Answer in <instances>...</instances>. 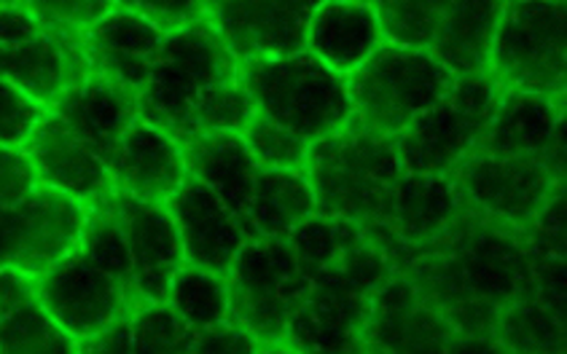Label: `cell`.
Here are the masks:
<instances>
[{
  "label": "cell",
  "instance_id": "obj_30",
  "mask_svg": "<svg viewBox=\"0 0 567 354\" xmlns=\"http://www.w3.org/2000/svg\"><path fill=\"white\" fill-rule=\"evenodd\" d=\"M43 28L65 35H79L113 9V0H17Z\"/></svg>",
  "mask_w": 567,
  "mask_h": 354
},
{
  "label": "cell",
  "instance_id": "obj_10",
  "mask_svg": "<svg viewBox=\"0 0 567 354\" xmlns=\"http://www.w3.org/2000/svg\"><path fill=\"white\" fill-rule=\"evenodd\" d=\"M35 288L49 317L79 344V350L100 333L127 322L148 303L135 282L105 271L79 248L38 277Z\"/></svg>",
  "mask_w": 567,
  "mask_h": 354
},
{
  "label": "cell",
  "instance_id": "obj_3",
  "mask_svg": "<svg viewBox=\"0 0 567 354\" xmlns=\"http://www.w3.org/2000/svg\"><path fill=\"white\" fill-rule=\"evenodd\" d=\"M250 107L307 145L350 124L352 107L344 75L310 52L239 62Z\"/></svg>",
  "mask_w": 567,
  "mask_h": 354
},
{
  "label": "cell",
  "instance_id": "obj_21",
  "mask_svg": "<svg viewBox=\"0 0 567 354\" xmlns=\"http://www.w3.org/2000/svg\"><path fill=\"white\" fill-rule=\"evenodd\" d=\"M111 173L116 194L159 205H165L188 177L181 145L141 116L130 126Z\"/></svg>",
  "mask_w": 567,
  "mask_h": 354
},
{
  "label": "cell",
  "instance_id": "obj_1",
  "mask_svg": "<svg viewBox=\"0 0 567 354\" xmlns=\"http://www.w3.org/2000/svg\"><path fill=\"white\" fill-rule=\"evenodd\" d=\"M457 333L501 325L535 295V266L525 231L471 210L401 269Z\"/></svg>",
  "mask_w": 567,
  "mask_h": 354
},
{
  "label": "cell",
  "instance_id": "obj_15",
  "mask_svg": "<svg viewBox=\"0 0 567 354\" xmlns=\"http://www.w3.org/2000/svg\"><path fill=\"white\" fill-rule=\"evenodd\" d=\"M165 35L146 19L111 9L90 28L81 30L75 41L86 75L122 88L124 94L137 100L154 71Z\"/></svg>",
  "mask_w": 567,
  "mask_h": 354
},
{
  "label": "cell",
  "instance_id": "obj_31",
  "mask_svg": "<svg viewBox=\"0 0 567 354\" xmlns=\"http://www.w3.org/2000/svg\"><path fill=\"white\" fill-rule=\"evenodd\" d=\"M43 111L47 107H41L28 94L19 92L14 84L0 79V145L3 148H22Z\"/></svg>",
  "mask_w": 567,
  "mask_h": 354
},
{
  "label": "cell",
  "instance_id": "obj_8",
  "mask_svg": "<svg viewBox=\"0 0 567 354\" xmlns=\"http://www.w3.org/2000/svg\"><path fill=\"white\" fill-rule=\"evenodd\" d=\"M344 81L352 107L350 124L395 140L452 86L455 75L431 54L382 43Z\"/></svg>",
  "mask_w": 567,
  "mask_h": 354
},
{
  "label": "cell",
  "instance_id": "obj_20",
  "mask_svg": "<svg viewBox=\"0 0 567 354\" xmlns=\"http://www.w3.org/2000/svg\"><path fill=\"white\" fill-rule=\"evenodd\" d=\"M84 75L75 35L43 28L28 41L0 49V79L14 84L41 107H52Z\"/></svg>",
  "mask_w": 567,
  "mask_h": 354
},
{
  "label": "cell",
  "instance_id": "obj_9",
  "mask_svg": "<svg viewBox=\"0 0 567 354\" xmlns=\"http://www.w3.org/2000/svg\"><path fill=\"white\" fill-rule=\"evenodd\" d=\"M503 88L489 73L455 75L452 86L395 137L406 173L450 175L482 143Z\"/></svg>",
  "mask_w": 567,
  "mask_h": 354
},
{
  "label": "cell",
  "instance_id": "obj_23",
  "mask_svg": "<svg viewBox=\"0 0 567 354\" xmlns=\"http://www.w3.org/2000/svg\"><path fill=\"white\" fill-rule=\"evenodd\" d=\"M384 43L374 6L323 0L307 30L305 52L339 75H350Z\"/></svg>",
  "mask_w": 567,
  "mask_h": 354
},
{
  "label": "cell",
  "instance_id": "obj_22",
  "mask_svg": "<svg viewBox=\"0 0 567 354\" xmlns=\"http://www.w3.org/2000/svg\"><path fill=\"white\" fill-rule=\"evenodd\" d=\"M52 111L113 169L118 148L137 118V100L105 81L84 75L56 100Z\"/></svg>",
  "mask_w": 567,
  "mask_h": 354
},
{
  "label": "cell",
  "instance_id": "obj_26",
  "mask_svg": "<svg viewBox=\"0 0 567 354\" xmlns=\"http://www.w3.org/2000/svg\"><path fill=\"white\" fill-rule=\"evenodd\" d=\"M312 215H318V205L305 169H258L248 207V237L288 239Z\"/></svg>",
  "mask_w": 567,
  "mask_h": 354
},
{
  "label": "cell",
  "instance_id": "obj_11",
  "mask_svg": "<svg viewBox=\"0 0 567 354\" xmlns=\"http://www.w3.org/2000/svg\"><path fill=\"white\" fill-rule=\"evenodd\" d=\"M450 175L471 210L519 231H525L546 201L565 188V164L546 156L474 150Z\"/></svg>",
  "mask_w": 567,
  "mask_h": 354
},
{
  "label": "cell",
  "instance_id": "obj_27",
  "mask_svg": "<svg viewBox=\"0 0 567 354\" xmlns=\"http://www.w3.org/2000/svg\"><path fill=\"white\" fill-rule=\"evenodd\" d=\"M165 301L197 333L207 331V327L224 325V322L231 320L229 290H226L224 277L194 269L188 263L169 282Z\"/></svg>",
  "mask_w": 567,
  "mask_h": 354
},
{
  "label": "cell",
  "instance_id": "obj_28",
  "mask_svg": "<svg viewBox=\"0 0 567 354\" xmlns=\"http://www.w3.org/2000/svg\"><path fill=\"white\" fill-rule=\"evenodd\" d=\"M127 352H194L197 331L167 301L146 303L124 322Z\"/></svg>",
  "mask_w": 567,
  "mask_h": 354
},
{
  "label": "cell",
  "instance_id": "obj_4",
  "mask_svg": "<svg viewBox=\"0 0 567 354\" xmlns=\"http://www.w3.org/2000/svg\"><path fill=\"white\" fill-rule=\"evenodd\" d=\"M301 169L312 186L318 212L350 220L361 229L374 223L403 173L395 143L369 135L355 124L312 143Z\"/></svg>",
  "mask_w": 567,
  "mask_h": 354
},
{
  "label": "cell",
  "instance_id": "obj_32",
  "mask_svg": "<svg viewBox=\"0 0 567 354\" xmlns=\"http://www.w3.org/2000/svg\"><path fill=\"white\" fill-rule=\"evenodd\" d=\"M113 9L146 19L162 33H173L205 19V0H113Z\"/></svg>",
  "mask_w": 567,
  "mask_h": 354
},
{
  "label": "cell",
  "instance_id": "obj_35",
  "mask_svg": "<svg viewBox=\"0 0 567 354\" xmlns=\"http://www.w3.org/2000/svg\"><path fill=\"white\" fill-rule=\"evenodd\" d=\"M0 3H14V0H0Z\"/></svg>",
  "mask_w": 567,
  "mask_h": 354
},
{
  "label": "cell",
  "instance_id": "obj_29",
  "mask_svg": "<svg viewBox=\"0 0 567 354\" xmlns=\"http://www.w3.org/2000/svg\"><path fill=\"white\" fill-rule=\"evenodd\" d=\"M245 148L254 156V162L261 169H301L305 167L307 145L305 140L291 135L288 129L277 126L269 118L250 113L248 124L239 129Z\"/></svg>",
  "mask_w": 567,
  "mask_h": 354
},
{
  "label": "cell",
  "instance_id": "obj_6",
  "mask_svg": "<svg viewBox=\"0 0 567 354\" xmlns=\"http://www.w3.org/2000/svg\"><path fill=\"white\" fill-rule=\"evenodd\" d=\"M229 312L264 350H282L288 325L312 288V266L296 256L288 239L250 237L226 271Z\"/></svg>",
  "mask_w": 567,
  "mask_h": 354
},
{
  "label": "cell",
  "instance_id": "obj_25",
  "mask_svg": "<svg viewBox=\"0 0 567 354\" xmlns=\"http://www.w3.org/2000/svg\"><path fill=\"white\" fill-rule=\"evenodd\" d=\"M0 352H79V344L49 317L35 277L0 269Z\"/></svg>",
  "mask_w": 567,
  "mask_h": 354
},
{
  "label": "cell",
  "instance_id": "obj_33",
  "mask_svg": "<svg viewBox=\"0 0 567 354\" xmlns=\"http://www.w3.org/2000/svg\"><path fill=\"white\" fill-rule=\"evenodd\" d=\"M41 186L33 164L22 148H3L0 145V210L22 201Z\"/></svg>",
  "mask_w": 567,
  "mask_h": 354
},
{
  "label": "cell",
  "instance_id": "obj_14",
  "mask_svg": "<svg viewBox=\"0 0 567 354\" xmlns=\"http://www.w3.org/2000/svg\"><path fill=\"white\" fill-rule=\"evenodd\" d=\"M323 0H205V22L245 60L305 52L307 30Z\"/></svg>",
  "mask_w": 567,
  "mask_h": 354
},
{
  "label": "cell",
  "instance_id": "obj_18",
  "mask_svg": "<svg viewBox=\"0 0 567 354\" xmlns=\"http://www.w3.org/2000/svg\"><path fill=\"white\" fill-rule=\"evenodd\" d=\"M165 207L178 229L186 263L226 277L237 252L250 239L243 220L224 205L218 194L192 175L169 196Z\"/></svg>",
  "mask_w": 567,
  "mask_h": 354
},
{
  "label": "cell",
  "instance_id": "obj_13",
  "mask_svg": "<svg viewBox=\"0 0 567 354\" xmlns=\"http://www.w3.org/2000/svg\"><path fill=\"white\" fill-rule=\"evenodd\" d=\"M84 223V201L38 186L9 210H0V269L38 280L79 244Z\"/></svg>",
  "mask_w": 567,
  "mask_h": 354
},
{
  "label": "cell",
  "instance_id": "obj_2",
  "mask_svg": "<svg viewBox=\"0 0 567 354\" xmlns=\"http://www.w3.org/2000/svg\"><path fill=\"white\" fill-rule=\"evenodd\" d=\"M250 113L239 60L205 19L165 35L154 71L137 94L143 122L181 145L207 132H239Z\"/></svg>",
  "mask_w": 567,
  "mask_h": 354
},
{
  "label": "cell",
  "instance_id": "obj_12",
  "mask_svg": "<svg viewBox=\"0 0 567 354\" xmlns=\"http://www.w3.org/2000/svg\"><path fill=\"white\" fill-rule=\"evenodd\" d=\"M468 212L471 205L463 199L452 175H420L403 169L382 212L374 223L363 226V233L388 256L393 269L401 271Z\"/></svg>",
  "mask_w": 567,
  "mask_h": 354
},
{
  "label": "cell",
  "instance_id": "obj_7",
  "mask_svg": "<svg viewBox=\"0 0 567 354\" xmlns=\"http://www.w3.org/2000/svg\"><path fill=\"white\" fill-rule=\"evenodd\" d=\"M487 73L503 92L565 100V0H506L489 46Z\"/></svg>",
  "mask_w": 567,
  "mask_h": 354
},
{
  "label": "cell",
  "instance_id": "obj_19",
  "mask_svg": "<svg viewBox=\"0 0 567 354\" xmlns=\"http://www.w3.org/2000/svg\"><path fill=\"white\" fill-rule=\"evenodd\" d=\"M565 100L501 92L476 150L501 156H546L565 164Z\"/></svg>",
  "mask_w": 567,
  "mask_h": 354
},
{
  "label": "cell",
  "instance_id": "obj_34",
  "mask_svg": "<svg viewBox=\"0 0 567 354\" xmlns=\"http://www.w3.org/2000/svg\"><path fill=\"white\" fill-rule=\"evenodd\" d=\"M344 3H367V6H377L380 0H344Z\"/></svg>",
  "mask_w": 567,
  "mask_h": 354
},
{
  "label": "cell",
  "instance_id": "obj_5",
  "mask_svg": "<svg viewBox=\"0 0 567 354\" xmlns=\"http://www.w3.org/2000/svg\"><path fill=\"white\" fill-rule=\"evenodd\" d=\"M506 0H380L384 43L431 54L452 75L487 73L489 46Z\"/></svg>",
  "mask_w": 567,
  "mask_h": 354
},
{
  "label": "cell",
  "instance_id": "obj_24",
  "mask_svg": "<svg viewBox=\"0 0 567 354\" xmlns=\"http://www.w3.org/2000/svg\"><path fill=\"white\" fill-rule=\"evenodd\" d=\"M188 175L205 183L224 205L243 220L248 231V207L254 196L258 164L245 148L239 132H207L181 143Z\"/></svg>",
  "mask_w": 567,
  "mask_h": 354
},
{
  "label": "cell",
  "instance_id": "obj_16",
  "mask_svg": "<svg viewBox=\"0 0 567 354\" xmlns=\"http://www.w3.org/2000/svg\"><path fill=\"white\" fill-rule=\"evenodd\" d=\"M22 150L33 164L41 186L73 196L84 205L105 199L113 191L111 164L90 143L81 140L52 107L38 118Z\"/></svg>",
  "mask_w": 567,
  "mask_h": 354
},
{
  "label": "cell",
  "instance_id": "obj_17",
  "mask_svg": "<svg viewBox=\"0 0 567 354\" xmlns=\"http://www.w3.org/2000/svg\"><path fill=\"white\" fill-rule=\"evenodd\" d=\"M109 201L127 242L137 290L148 303L165 301L169 282L186 266L173 215L159 201L135 199L127 194L111 191Z\"/></svg>",
  "mask_w": 567,
  "mask_h": 354
}]
</instances>
